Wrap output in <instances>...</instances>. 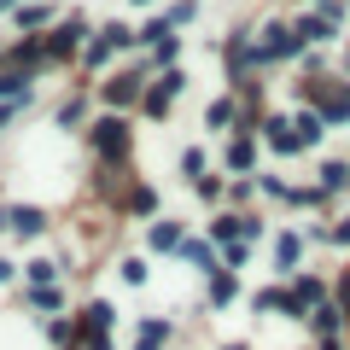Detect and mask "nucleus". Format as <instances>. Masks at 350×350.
<instances>
[{"label": "nucleus", "instance_id": "nucleus-5", "mask_svg": "<svg viewBox=\"0 0 350 350\" xmlns=\"http://www.w3.org/2000/svg\"><path fill=\"white\" fill-rule=\"evenodd\" d=\"M163 338H170V327H163V321H146V327H140V338H135V350H158Z\"/></svg>", "mask_w": 350, "mask_h": 350}, {"label": "nucleus", "instance_id": "nucleus-18", "mask_svg": "<svg viewBox=\"0 0 350 350\" xmlns=\"http://www.w3.org/2000/svg\"><path fill=\"white\" fill-rule=\"evenodd\" d=\"M234 350H239V345H234Z\"/></svg>", "mask_w": 350, "mask_h": 350}, {"label": "nucleus", "instance_id": "nucleus-13", "mask_svg": "<svg viewBox=\"0 0 350 350\" xmlns=\"http://www.w3.org/2000/svg\"><path fill=\"white\" fill-rule=\"evenodd\" d=\"M59 123L70 129V123H82V100H64V111H59Z\"/></svg>", "mask_w": 350, "mask_h": 350}, {"label": "nucleus", "instance_id": "nucleus-9", "mask_svg": "<svg viewBox=\"0 0 350 350\" xmlns=\"http://www.w3.org/2000/svg\"><path fill=\"white\" fill-rule=\"evenodd\" d=\"M251 158H257V152H251V140H234V152H228V163H234V170H251Z\"/></svg>", "mask_w": 350, "mask_h": 350}, {"label": "nucleus", "instance_id": "nucleus-12", "mask_svg": "<svg viewBox=\"0 0 350 350\" xmlns=\"http://www.w3.org/2000/svg\"><path fill=\"white\" fill-rule=\"evenodd\" d=\"M292 262H298V234L280 239V269H292Z\"/></svg>", "mask_w": 350, "mask_h": 350}, {"label": "nucleus", "instance_id": "nucleus-8", "mask_svg": "<svg viewBox=\"0 0 350 350\" xmlns=\"http://www.w3.org/2000/svg\"><path fill=\"white\" fill-rule=\"evenodd\" d=\"M298 135H304V146H310V140H321V117L304 111V117H298Z\"/></svg>", "mask_w": 350, "mask_h": 350}, {"label": "nucleus", "instance_id": "nucleus-3", "mask_svg": "<svg viewBox=\"0 0 350 350\" xmlns=\"http://www.w3.org/2000/svg\"><path fill=\"white\" fill-rule=\"evenodd\" d=\"M135 94H140V82H135V76H117V82L105 88V100H111V105H129Z\"/></svg>", "mask_w": 350, "mask_h": 350}, {"label": "nucleus", "instance_id": "nucleus-6", "mask_svg": "<svg viewBox=\"0 0 350 350\" xmlns=\"http://www.w3.org/2000/svg\"><path fill=\"white\" fill-rule=\"evenodd\" d=\"M76 41H82V18H70V24H64L59 36H53V53H70Z\"/></svg>", "mask_w": 350, "mask_h": 350}, {"label": "nucleus", "instance_id": "nucleus-15", "mask_svg": "<svg viewBox=\"0 0 350 350\" xmlns=\"http://www.w3.org/2000/svg\"><path fill=\"white\" fill-rule=\"evenodd\" d=\"M338 298H345V321H350V280H345V286H338Z\"/></svg>", "mask_w": 350, "mask_h": 350}, {"label": "nucleus", "instance_id": "nucleus-1", "mask_svg": "<svg viewBox=\"0 0 350 350\" xmlns=\"http://www.w3.org/2000/svg\"><path fill=\"white\" fill-rule=\"evenodd\" d=\"M0 228H6V234H41L47 216H41L36 204H12V211H0Z\"/></svg>", "mask_w": 350, "mask_h": 350}, {"label": "nucleus", "instance_id": "nucleus-10", "mask_svg": "<svg viewBox=\"0 0 350 350\" xmlns=\"http://www.w3.org/2000/svg\"><path fill=\"white\" fill-rule=\"evenodd\" d=\"M211 298H216V304L234 298V275H216V280H211Z\"/></svg>", "mask_w": 350, "mask_h": 350}, {"label": "nucleus", "instance_id": "nucleus-14", "mask_svg": "<svg viewBox=\"0 0 350 350\" xmlns=\"http://www.w3.org/2000/svg\"><path fill=\"white\" fill-rule=\"evenodd\" d=\"M0 94H24V76H18V70H6V76H0Z\"/></svg>", "mask_w": 350, "mask_h": 350}, {"label": "nucleus", "instance_id": "nucleus-4", "mask_svg": "<svg viewBox=\"0 0 350 350\" xmlns=\"http://www.w3.org/2000/svg\"><path fill=\"white\" fill-rule=\"evenodd\" d=\"M327 36H333L327 18H298V41H327Z\"/></svg>", "mask_w": 350, "mask_h": 350}, {"label": "nucleus", "instance_id": "nucleus-2", "mask_svg": "<svg viewBox=\"0 0 350 350\" xmlns=\"http://www.w3.org/2000/svg\"><path fill=\"white\" fill-rule=\"evenodd\" d=\"M94 140H100V152H105V158H123V152H129V129L117 123V117H105V123L94 129Z\"/></svg>", "mask_w": 350, "mask_h": 350}, {"label": "nucleus", "instance_id": "nucleus-11", "mask_svg": "<svg viewBox=\"0 0 350 350\" xmlns=\"http://www.w3.org/2000/svg\"><path fill=\"white\" fill-rule=\"evenodd\" d=\"M345 181H350L345 163H327V170H321V187H345Z\"/></svg>", "mask_w": 350, "mask_h": 350}, {"label": "nucleus", "instance_id": "nucleus-17", "mask_svg": "<svg viewBox=\"0 0 350 350\" xmlns=\"http://www.w3.org/2000/svg\"><path fill=\"white\" fill-rule=\"evenodd\" d=\"M0 6H12V0H0Z\"/></svg>", "mask_w": 350, "mask_h": 350}, {"label": "nucleus", "instance_id": "nucleus-7", "mask_svg": "<svg viewBox=\"0 0 350 350\" xmlns=\"http://www.w3.org/2000/svg\"><path fill=\"white\" fill-rule=\"evenodd\" d=\"M152 245H158V251L181 245V228H175V222H158V228H152Z\"/></svg>", "mask_w": 350, "mask_h": 350}, {"label": "nucleus", "instance_id": "nucleus-16", "mask_svg": "<svg viewBox=\"0 0 350 350\" xmlns=\"http://www.w3.org/2000/svg\"><path fill=\"white\" fill-rule=\"evenodd\" d=\"M0 280H12V262H0Z\"/></svg>", "mask_w": 350, "mask_h": 350}]
</instances>
